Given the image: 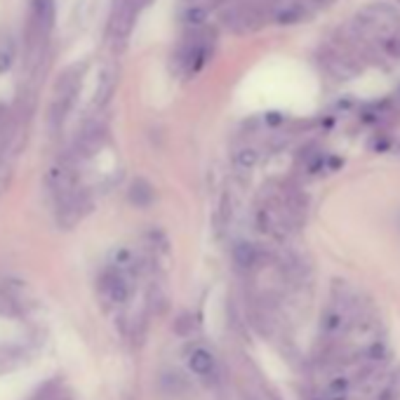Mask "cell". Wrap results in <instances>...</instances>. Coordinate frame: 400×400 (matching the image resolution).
<instances>
[{"label":"cell","instance_id":"9a60e30c","mask_svg":"<svg viewBox=\"0 0 400 400\" xmlns=\"http://www.w3.org/2000/svg\"><path fill=\"white\" fill-rule=\"evenodd\" d=\"M210 17V8L208 5H200V3H191L189 8L182 12V22L186 27H203Z\"/></svg>","mask_w":400,"mask_h":400},{"label":"cell","instance_id":"4fadbf2b","mask_svg":"<svg viewBox=\"0 0 400 400\" xmlns=\"http://www.w3.org/2000/svg\"><path fill=\"white\" fill-rule=\"evenodd\" d=\"M127 196H130V203L137 205V208H148L156 198V193H153V186L146 179H134Z\"/></svg>","mask_w":400,"mask_h":400},{"label":"cell","instance_id":"e0dca14e","mask_svg":"<svg viewBox=\"0 0 400 400\" xmlns=\"http://www.w3.org/2000/svg\"><path fill=\"white\" fill-rule=\"evenodd\" d=\"M398 3H400V0H398Z\"/></svg>","mask_w":400,"mask_h":400},{"label":"cell","instance_id":"ba28073f","mask_svg":"<svg viewBox=\"0 0 400 400\" xmlns=\"http://www.w3.org/2000/svg\"><path fill=\"white\" fill-rule=\"evenodd\" d=\"M104 141H106V130H104V127H101V125L87 127V130L78 137V141H76V148H73L76 158L94 156V153L99 151L101 146H104Z\"/></svg>","mask_w":400,"mask_h":400},{"label":"cell","instance_id":"2e32d148","mask_svg":"<svg viewBox=\"0 0 400 400\" xmlns=\"http://www.w3.org/2000/svg\"><path fill=\"white\" fill-rule=\"evenodd\" d=\"M12 62H15V50L12 48L0 50V73H8L12 69Z\"/></svg>","mask_w":400,"mask_h":400},{"label":"cell","instance_id":"5b68a950","mask_svg":"<svg viewBox=\"0 0 400 400\" xmlns=\"http://www.w3.org/2000/svg\"><path fill=\"white\" fill-rule=\"evenodd\" d=\"M45 184L52 191L55 200H62L66 198L69 193L78 191V177H76V170H73V160L55 165L52 170L48 172V177H45Z\"/></svg>","mask_w":400,"mask_h":400},{"label":"cell","instance_id":"6da1fadb","mask_svg":"<svg viewBox=\"0 0 400 400\" xmlns=\"http://www.w3.org/2000/svg\"><path fill=\"white\" fill-rule=\"evenodd\" d=\"M351 34L356 41L386 45L391 38H396L400 34L398 10L391 8V5H386V3L367 5V8H363L356 17H353Z\"/></svg>","mask_w":400,"mask_h":400},{"label":"cell","instance_id":"7c38bea8","mask_svg":"<svg viewBox=\"0 0 400 400\" xmlns=\"http://www.w3.org/2000/svg\"><path fill=\"white\" fill-rule=\"evenodd\" d=\"M231 255H234V262L238 269L243 271H252L257 264H259V250H257V245L252 243H236L234 250H231Z\"/></svg>","mask_w":400,"mask_h":400},{"label":"cell","instance_id":"5bb4252c","mask_svg":"<svg viewBox=\"0 0 400 400\" xmlns=\"http://www.w3.org/2000/svg\"><path fill=\"white\" fill-rule=\"evenodd\" d=\"M257 163H259V153H257V148L252 146H243L234 153V165L236 170L241 172H252Z\"/></svg>","mask_w":400,"mask_h":400},{"label":"cell","instance_id":"7a4b0ae2","mask_svg":"<svg viewBox=\"0 0 400 400\" xmlns=\"http://www.w3.org/2000/svg\"><path fill=\"white\" fill-rule=\"evenodd\" d=\"M151 0H113V10L108 17V43L113 48H122L130 38L134 22H137L139 12L146 8Z\"/></svg>","mask_w":400,"mask_h":400},{"label":"cell","instance_id":"3957f363","mask_svg":"<svg viewBox=\"0 0 400 400\" xmlns=\"http://www.w3.org/2000/svg\"><path fill=\"white\" fill-rule=\"evenodd\" d=\"M78 90H80V66L64 71L59 83H57L52 106H50V118L48 120L52 127H59L64 122V118L69 115V111L73 108Z\"/></svg>","mask_w":400,"mask_h":400},{"label":"cell","instance_id":"8992f818","mask_svg":"<svg viewBox=\"0 0 400 400\" xmlns=\"http://www.w3.org/2000/svg\"><path fill=\"white\" fill-rule=\"evenodd\" d=\"M85 212H90V200L80 189L69 193L66 198L57 200V219L64 229H71L85 217Z\"/></svg>","mask_w":400,"mask_h":400},{"label":"cell","instance_id":"9c48e42d","mask_svg":"<svg viewBox=\"0 0 400 400\" xmlns=\"http://www.w3.org/2000/svg\"><path fill=\"white\" fill-rule=\"evenodd\" d=\"M115 85H118V69L106 66L104 71H101L99 83H97V90H94V106L97 108L108 104V99H111L113 92H115Z\"/></svg>","mask_w":400,"mask_h":400},{"label":"cell","instance_id":"277c9868","mask_svg":"<svg viewBox=\"0 0 400 400\" xmlns=\"http://www.w3.org/2000/svg\"><path fill=\"white\" fill-rule=\"evenodd\" d=\"M210 52H212V43H208V38L205 36H193L189 38L182 48H179V52H177V64H179V69L184 71V73H198L200 69L208 64L210 59Z\"/></svg>","mask_w":400,"mask_h":400},{"label":"cell","instance_id":"8fae6325","mask_svg":"<svg viewBox=\"0 0 400 400\" xmlns=\"http://www.w3.org/2000/svg\"><path fill=\"white\" fill-rule=\"evenodd\" d=\"M189 367L193 374H198V377H212L217 370V360L208 348H193L189 356Z\"/></svg>","mask_w":400,"mask_h":400},{"label":"cell","instance_id":"52a82bcc","mask_svg":"<svg viewBox=\"0 0 400 400\" xmlns=\"http://www.w3.org/2000/svg\"><path fill=\"white\" fill-rule=\"evenodd\" d=\"M99 287L101 292L108 301H113V304H125L127 299H130V280H127V276L122 273V269H111L106 271L104 276H101L99 280Z\"/></svg>","mask_w":400,"mask_h":400},{"label":"cell","instance_id":"30bf717a","mask_svg":"<svg viewBox=\"0 0 400 400\" xmlns=\"http://www.w3.org/2000/svg\"><path fill=\"white\" fill-rule=\"evenodd\" d=\"M322 64H325V69L330 71L337 80H348L358 71L356 64L341 52H327L325 57H322Z\"/></svg>","mask_w":400,"mask_h":400}]
</instances>
